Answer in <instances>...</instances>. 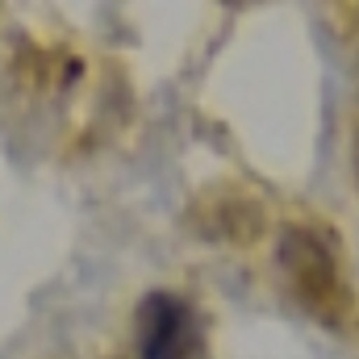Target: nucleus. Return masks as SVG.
Listing matches in <instances>:
<instances>
[{"label": "nucleus", "mask_w": 359, "mask_h": 359, "mask_svg": "<svg viewBox=\"0 0 359 359\" xmlns=\"http://www.w3.org/2000/svg\"><path fill=\"white\" fill-rule=\"evenodd\" d=\"M201 322L172 292H151L138 305V355L142 359H201Z\"/></svg>", "instance_id": "1"}]
</instances>
